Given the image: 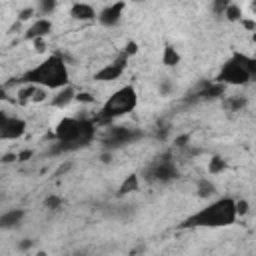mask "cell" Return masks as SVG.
<instances>
[{"label":"cell","instance_id":"cell-1","mask_svg":"<svg viewBox=\"0 0 256 256\" xmlns=\"http://www.w3.org/2000/svg\"><path fill=\"white\" fill-rule=\"evenodd\" d=\"M54 136H56V144L50 148V154L52 156L70 154L92 144L96 136V124L86 118H64L58 122Z\"/></svg>","mask_w":256,"mask_h":256},{"label":"cell","instance_id":"cell-2","mask_svg":"<svg viewBox=\"0 0 256 256\" xmlns=\"http://www.w3.org/2000/svg\"><path fill=\"white\" fill-rule=\"evenodd\" d=\"M20 82L22 84H34V86L58 92V90L70 86V74H68L64 58L60 54H52L42 64H38L36 68L28 70L20 78Z\"/></svg>","mask_w":256,"mask_h":256},{"label":"cell","instance_id":"cell-3","mask_svg":"<svg viewBox=\"0 0 256 256\" xmlns=\"http://www.w3.org/2000/svg\"><path fill=\"white\" fill-rule=\"evenodd\" d=\"M236 200L232 198H218L206 208L198 210L196 214L188 216L180 228H228L236 222Z\"/></svg>","mask_w":256,"mask_h":256},{"label":"cell","instance_id":"cell-4","mask_svg":"<svg viewBox=\"0 0 256 256\" xmlns=\"http://www.w3.org/2000/svg\"><path fill=\"white\" fill-rule=\"evenodd\" d=\"M136 106H138V92L134 90V86H122L102 104L100 112H96L94 124H110L112 120L134 112Z\"/></svg>","mask_w":256,"mask_h":256},{"label":"cell","instance_id":"cell-5","mask_svg":"<svg viewBox=\"0 0 256 256\" xmlns=\"http://www.w3.org/2000/svg\"><path fill=\"white\" fill-rule=\"evenodd\" d=\"M178 176H180V172L176 168L172 152H166V154L158 156L144 170V180L150 182V184H168V182H174Z\"/></svg>","mask_w":256,"mask_h":256},{"label":"cell","instance_id":"cell-6","mask_svg":"<svg viewBox=\"0 0 256 256\" xmlns=\"http://www.w3.org/2000/svg\"><path fill=\"white\" fill-rule=\"evenodd\" d=\"M144 138V130L128 128V126H112L106 136L102 138V146L106 152H114L118 148H124L128 144H134Z\"/></svg>","mask_w":256,"mask_h":256},{"label":"cell","instance_id":"cell-7","mask_svg":"<svg viewBox=\"0 0 256 256\" xmlns=\"http://www.w3.org/2000/svg\"><path fill=\"white\" fill-rule=\"evenodd\" d=\"M252 78L230 58L222 68H220V72H218V76H216V82L218 84H224V86H244V84H248Z\"/></svg>","mask_w":256,"mask_h":256},{"label":"cell","instance_id":"cell-8","mask_svg":"<svg viewBox=\"0 0 256 256\" xmlns=\"http://www.w3.org/2000/svg\"><path fill=\"white\" fill-rule=\"evenodd\" d=\"M26 132V122L18 116L0 112V140H18Z\"/></svg>","mask_w":256,"mask_h":256},{"label":"cell","instance_id":"cell-9","mask_svg":"<svg viewBox=\"0 0 256 256\" xmlns=\"http://www.w3.org/2000/svg\"><path fill=\"white\" fill-rule=\"evenodd\" d=\"M126 64H128V56H126L124 52H120L114 62L106 64L102 70H98V72L94 74V80H98V82H114V80H118V78L124 74Z\"/></svg>","mask_w":256,"mask_h":256},{"label":"cell","instance_id":"cell-10","mask_svg":"<svg viewBox=\"0 0 256 256\" xmlns=\"http://www.w3.org/2000/svg\"><path fill=\"white\" fill-rule=\"evenodd\" d=\"M124 10H126V2H114V4H108L106 8L100 10L98 14V22L106 28H114L120 24L122 16H124Z\"/></svg>","mask_w":256,"mask_h":256},{"label":"cell","instance_id":"cell-11","mask_svg":"<svg viewBox=\"0 0 256 256\" xmlns=\"http://www.w3.org/2000/svg\"><path fill=\"white\" fill-rule=\"evenodd\" d=\"M224 90L226 86L224 84H218V82H202L200 88L192 94V98H188L190 102H198V100H214V98H220L224 96Z\"/></svg>","mask_w":256,"mask_h":256},{"label":"cell","instance_id":"cell-12","mask_svg":"<svg viewBox=\"0 0 256 256\" xmlns=\"http://www.w3.org/2000/svg\"><path fill=\"white\" fill-rule=\"evenodd\" d=\"M50 32H52V22H50L48 18H38V20H34L32 26L26 30V40H32V42L44 40Z\"/></svg>","mask_w":256,"mask_h":256},{"label":"cell","instance_id":"cell-13","mask_svg":"<svg viewBox=\"0 0 256 256\" xmlns=\"http://www.w3.org/2000/svg\"><path fill=\"white\" fill-rule=\"evenodd\" d=\"M18 100L20 102H42L46 100V88H40V86H34V84H26L18 90Z\"/></svg>","mask_w":256,"mask_h":256},{"label":"cell","instance_id":"cell-14","mask_svg":"<svg viewBox=\"0 0 256 256\" xmlns=\"http://www.w3.org/2000/svg\"><path fill=\"white\" fill-rule=\"evenodd\" d=\"M26 216V210L24 208H14V210H8L0 216V228L2 230H12V228H18L22 224Z\"/></svg>","mask_w":256,"mask_h":256},{"label":"cell","instance_id":"cell-15","mask_svg":"<svg viewBox=\"0 0 256 256\" xmlns=\"http://www.w3.org/2000/svg\"><path fill=\"white\" fill-rule=\"evenodd\" d=\"M76 96H78V92L72 88V86H66V88H62V90H58L56 92V96H52V100H50V106H54V108H66V106H70V102H74L76 100Z\"/></svg>","mask_w":256,"mask_h":256},{"label":"cell","instance_id":"cell-16","mask_svg":"<svg viewBox=\"0 0 256 256\" xmlns=\"http://www.w3.org/2000/svg\"><path fill=\"white\" fill-rule=\"evenodd\" d=\"M70 16H72L74 20L88 22V20H94V18H96V10H94L90 4L76 2V4H72V8H70Z\"/></svg>","mask_w":256,"mask_h":256},{"label":"cell","instance_id":"cell-17","mask_svg":"<svg viewBox=\"0 0 256 256\" xmlns=\"http://www.w3.org/2000/svg\"><path fill=\"white\" fill-rule=\"evenodd\" d=\"M232 60H234L250 78H256V58H252V56H248V54L234 52V54H232Z\"/></svg>","mask_w":256,"mask_h":256},{"label":"cell","instance_id":"cell-18","mask_svg":"<svg viewBox=\"0 0 256 256\" xmlns=\"http://www.w3.org/2000/svg\"><path fill=\"white\" fill-rule=\"evenodd\" d=\"M140 188V176L138 174H130L128 178H124V182L120 184L118 188V196H126V194H132V192H138Z\"/></svg>","mask_w":256,"mask_h":256},{"label":"cell","instance_id":"cell-19","mask_svg":"<svg viewBox=\"0 0 256 256\" xmlns=\"http://www.w3.org/2000/svg\"><path fill=\"white\" fill-rule=\"evenodd\" d=\"M196 192H198V198L208 200V198L216 196V184H214L212 180H208V178H202V180H198V184H196Z\"/></svg>","mask_w":256,"mask_h":256},{"label":"cell","instance_id":"cell-20","mask_svg":"<svg viewBox=\"0 0 256 256\" xmlns=\"http://www.w3.org/2000/svg\"><path fill=\"white\" fill-rule=\"evenodd\" d=\"M162 64L168 66V68H174V66L180 64V54H178V50L174 46H170V44L164 46V50H162Z\"/></svg>","mask_w":256,"mask_h":256},{"label":"cell","instance_id":"cell-21","mask_svg":"<svg viewBox=\"0 0 256 256\" xmlns=\"http://www.w3.org/2000/svg\"><path fill=\"white\" fill-rule=\"evenodd\" d=\"M246 104H248L246 96H228V98H224V108L228 112H240V110L246 108Z\"/></svg>","mask_w":256,"mask_h":256},{"label":"cell","instance_id":"cell-22","mask_svg":"<svg viewBox=\"0 0 256 256\" xmlns=\"http://www.w3.org/2000/svg\"><path fill=\"white\" fill-rule=\"evenodd\" d=\"M226 168H228V164H226V160H224L222 156H212V158L208 160V172H210L212 176L222 174Z\"/></svg>","mask_w":256,"mask_h":256},{"label":"cell","instance_id":"cell-23","mask_svg":"<svg viewBox=\"0 0 256 256\" xmlns=\"http://www.w3.org/2000/svg\"><path fill=\"white\" fill-rule=\"evenodd\" d=\"M134 214H136V206L134 204H122V206H118V208L112 210V216L114 218H120V220H130Z\"/></svg>","mask_w":256,"mask_h":256},{"label":"cell","instance_id":"cell-24","mask_svg":"<svg viewBox=\"0 0 256 256\" xmlns=\"http://www.w3.org/2000/svg\"><path fill=\"white\" fill-rule=\"evenodd\" d=\"M224 18H226L228 22H242V20H244V16H242V8H240L238 4H232V2H230V6H228V10H226Z\"/></svg>","mask_w":256,"mask_h":256},{"label":"cell","instance_id":"cell-25","mask_svg":"<svg viewBox=\"0 0 256 256\" xmlns=\"http://www.w3.org/2000/svg\"><path fill=\"white\" fill-rule=\"evenodd\" d=\"M56 8H58L56 0H40V2H38V6H36V10L40 12V16H50Z\"/></svg>","mask_w":256,"mask_h":256},{"label":"cell","instance_id":"cell-26","mask_svg":"<svg viewBox=\"0 0 256 256\" xmlns=\"http://www.w3.org/2000/svg\"><path fill=\"white\" fill-rule=\"evenodd\" d=\"M62 204H64L62 196H56V194H50V196L44 200V206H46L48 210H60V208H62Z\"/></svg>","mask_w":256,"mask_h":256},{"label":"cell","instance_id":"cell-27","mask_svg":"<svg viewBox=\"0 0 256 256\" xmlns=\"http://www.w3.org/2000/svg\"><path fill=\"white\" fill-rule=\"evenodd\" d=\"M158 92H160V96H170L174 92V82L170 78H162L158 84Z\"/></svg>","mask_w":256,"mask_h":256},{"label":"cell","instance_id":"cell-28","mask_svg":"<svg viewBox=\"0 0 256 256\" xmlns=\"http://www.w3.org/2000/svg\"><path fill=\"white\" fill-rule=\"evenodd\" d=\"M228 6H230L228 0H216V2H212V12H214L216 16H224L226 10H228Z\"/></svg>","mask_w":256,"mask_h":256},{"label":"cell","instance_id":"cell-29","mask_svg":"<svg viewBox=\"0 0 256 256\" xmlns=\"http://www.w3.org/2000/svg\"><path fill=\"white\" fill-rule=\"evenodd\" d=\"M248 210H250V204H248V200H236V212H238V216H244V214H248Z\"/></svg>","mask_w":256,"mask_h":256},{"label":"cell","instance_id":"cell-30","mask_svg":"<svg viewBox=\"0 0 256 256\" xmlns=\"http://www.w3.org/2000/svg\"><path fill=\"white\" fill-rule=\"evenodd\" d=\"M34 244H36V242H34L32 238H24V240L18 242V250H20V252H28V250L34 248Z\"/></svg>","mask_w":256,"mask_h":256},{"label":"cell","instance_id":"cell-31","mask_svg":"<svg viewBox=\"0 0 256 256\" xmlns=\"http://www.w3.org/2000/svg\"><path fill=\"white\" fill-rule=\"evenodd\" d=\"M36 14V8H32V6H28V8H24V10H20V14H18V20L20 22H24V20H28V18H32Z\"/></svg>","mask_w":256,"mask_h":256},{"label":"cell","instance_id":"cell-32","mask_svg":"<svg viewBox=\"0 0 256 256\" xmlns=\"http://www.w3.org/2000/svg\"><path fill=\"white\" fill-rule=\"evenodd\" d=\"M76 100L78 102H82V104H92L96 98L90 94V92H78V96H76Z\"/></svg>","mask_w":256,"mask_h":256},{"label":"cell","instance_id":"cell-33","mask_svg":"<svg viewBox=\"0 0 256 256\" xmlns=\"http://www.w3.org/2000/svg\"><path fill=\"white\" fill-rule=\"evenodd\" d=\"M122 52H124V54L130 58V56H134V54L138 52V44H136V42H128V44L124 46V50H122Z\"/></svg>","mask_w":256,"mask_h":256},{"label":"cell","instance_id":"cell-34","mask_svg":"<svg viewBox=\"0 0 256 256\" xmlns=\"http://www.w3.org/2000/svg\"><path fill=\"white\" fill-rule=\"evenodd\" d=\"M188 140H190V134H182V136L176 138L174 146H176V148H186V146H188Z\"/></svg>","mask_w":256,"mask_h":256},{"label":"cell","instance_id":"cell-35","mask_svg":"<svg viewBox=\"0 0 256 256\" xmlns=\"http://www.w3.org/2000/svg\"><path fill=\"white\" fill-rule=\"evenodd\" d=\"M240 24H242L246 30H252V32H256V20H248V18H244Z\"/></svg>","mask_w":256,"mask_h":256},{"label":"cell","instance_id":"cell-36","mask_svg":"<svg viewBox=\"0 0 256 256\" xmlns=\"http://www.w3.org/2000/svg\"><path fill=\"white\" fill-rule=\"evenodd\" d=\"M10 162H18V154L10 152V154H4L2 156V164H10Z\"/></svg>","mask_w":256,"mask_h":256},{"label":"cell","instance_id":"cell-37","mask_svg":"<svg viewBox=\"0 0 256 256\" xmlns=\"http://www.w3.org/2000/svg\"><path fill=\"white\" fill-rule=\"evenodd\" d=\"M72 166H74L72 162H66V164H62V166H60V168H58V170L54 172V176H62V174H66V172H68V170H70Z\"/></svg>","mask_w":256,"mask_h":256},{"label":"cell","instance_id":"cell-38","mask_svg":"<svg viewBox=\"0 0 256 256\" xmlns=\"http://www.w3.org/2000/svg\"><path fill=\"white\" fill-rule=\"evenodd\" d=\"M34 156V152L32 150H24V152H20L18 154V162H26V160H30Z\"/></svg>","mask_w":256,"mask_h":256},{"label":"cell","instance_id":"cell-39","mask_svg":"<svg viewBox=\"0 0 256 256\" xmlns=\"http://www.w3.org/2000/svg\"><path fill=\"white\" fill-rule=\"evenodd\" d=\"M112 158H114V152H106V150H104V152H102V156H100V160H102L104 164H110V162H112Z\"/></svg>","mask_w":256,"mask_h":256},{"label":"cell","instance_id":"cell-40","mask_svg":"<svg viewBox=\"0 0 256 256\" xmlns=\"http://www.w3.org/2000/svg\"><path fill=\"white\" fill-rule=\"evenodd\" d=\"M34 44H36V50H38V52H42V50L46 48V46H44V40H36Z\"/></svg>","mask_w":256,"mask_h":256},{"label":"cell","instance_id":"cell-41","mask_svg":"<svg viewBox=\"0 0 256 256\" xmlns=\"http://www.w3.org/2000/svg\"><path fill=\"white\" fill-rule=\"evenodd\" d=\"M250 10H252V14L256 16V0H252V2H250Z\"/></svg>","mask_w":256,"mask_h":256},{"label":"cell","instance_id":"cell-42","mask_svg":"<svg viewBox=\"0 0 256 256\" xmlns=\"http://www.w3.org/2000/svg\"><path fill=\"white\" fill-rule=\"evenodd\" d=\"M36 256H48V254H46V252H38Z\"/></svg>","mask_w":256,"mask_h":256},{"label":"cell","instance_id":"cell-43","mask_svg":"<svg viewBox=\"0 0 256 256\" xmlns=\"http://www.w3.org/2000/svg\"><path fill=\"white\" fill-rule=\"evenodd\" d=\"M74 256H86V254H84V252H78V254H74Z\"/></svg>","mask_w":256,"mask_h":256},{"label":"cell","instance_id":"cell-44","mask_svg":"<svg viewBox=\"0 0 256 256\" xmlns=\"http://www.w3.org/2000/svg\"><path fill=\"white\" fill-rule=\"evenodd\" d=\"M252 40H254V44H256V32H254V36H252Z\"/></svg>","mask_w":256,"mask_h":256}]
</instances>
